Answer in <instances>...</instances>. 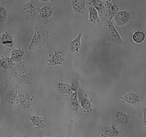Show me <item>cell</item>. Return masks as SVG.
I'll return each instance as SVG.
<instances>
[{"instance_id": "ac0fdd59", "label": "cell", "mask_w": 146, "mask_h": 137, "mask_svg": "<svg viewBox=\"0 0 146 137\" xmlns=\"http://www.w3.org/2000/svg\"><path fill=\"white\" fill-rule=\"evenodd\" d=\"M81 104L82 107L86 110L89 109L91 107L90 102L87 99H83L81 102Z\"/></svg>"}, {"instance_id": "e0dca14e", "label": "cell", "mask_w": 146, "mask_h": 137, "mask_svg": "<svg viewBox=\"0 0 146 137\" xmlns=\"http://www.w3.org/2000/svg\"><path fill=\"white\" fill-rule=\"evenodd\" d=\"M24 54V52L20 50L15 49L12 52V58L14 60H16L21 57Z\"/></svg>"}, {"instance_id": "6da1fadb", "label": "cell", "mask_w": 146, "mask_h": 137, "mask_svg": "<svg viewBox=\"0 0 146 137\" xmlns=\"http://www.w3.org/2000/svg\"><path fill=\"white\" fill-rule=\"evenodd\" d=\"M35 33L28 49L33 50L40 48L44 45L48 39L49 35L47 28L44 26L35 28Z\"/></svg>"}, {"instance_id": "d6986e66", "label": "cell", "mask_w": 146, "mask_h": 137, "mask_svg": "<svg viewBox=\"0 0 146 137\" xmlns=\"http://www.w3.org/2000/svg\"><path fill=\"white\" fill-rule=\"evenodd\" d=\"M7 17V12L2 7H0V20L1 21H3Z\"/></svg>"}, {"instance_id": "8fae6325", "label": "cell", "mask_w": 146, "mask_h": 137, "mask_svg": "<svg viewBox=\"0 0 146 137\" xmlns=\"http://www.w3.org/2000/svg\"><path fill=\"white\" fill-rule=\"evenodd\" d=\"M124 100L127 102L131 104H134L138 101L139 97L136 94L130 93L125 96Z\"/></svg>"}, {"instance_id": "5bb4252c", "label": "cell", "mask_w": 146, "mask_h": 137, "mask_svg": "<svg viewBox=\"0 0 146 137\" xmlns=\"http://www.w3.org/2000/svg\"><path fill=\"white\" fill-rule=\"evenodd\" d=\"M115 119L119 123H127V116L122 113L117 112L115 116Z\"/></svg>"}, {"instance_id": "44dd1931", "label": "cell", "mask_w": 146, "mask_h": 137, "mask_svg": "<svg viewBox=\"0 0 146 137\" xmlns=\"http://www.w3.org/2000/svg\"><path fill=\"white\" fill-rule=\"evenodd\" d=\"M72 90L73 91H75L77 90L78 87V81L77 79H75L73 80L72 82Z\"/></svg>"}, {"instance_id": "4fadbf2b", "label": "cell", "mask_w": 146, "mask_h": 137, "mask_svg": "<svg viewBox=\"0 0 146 137\" xmlns=\"http://www.w3.org/2000/svg\"><path fill=\"white\" fill-rule=\"evenodd\" d=\"M2 43L3 44L9 47H12L13 45V40L11 36L7 34H3L1 39Z\"/></svg>"}, {"instance_id": "9c48e42d", "label": "cell", "mask_w": 146, "mask_h": 137, "mask_svg": "<svg viewBox=\"0 0 146 137\" xmlns=\"http://www.w3.org/2000/svg\"><path fill=\"white\" fill-rule=\"evenodd\" d=\"M89 21L94 24H96L99 21L98 12L94 7H91L89 8Z\"/></svg>"}, {"instance_id": "ba28073f", "label": "cell", "mask_w": 146, "mask_h": 137, "mask_svg": "<svg viewBox=\"0 0 146 137\" xmlns=\"http://www.w3.org/2000/svg\"><path fill=\"white\" fill-rule=\"evenodd\" d=\"M72 6L73 9L78 13H82L86 9V4L83 1H73Z\"/></svg>"}, {"instance_id": "ffe728a7", "label": "cell", "mask_w": 146, "mask_h": 137, "mask_svg": "<svg viewBox=\"0 0 146 137\" xmlns=\"http://www.w3.org/2000/svg\"><path fill=\"white\" fill-rule=\"evenodd\" d=\"M1 65L3 67H7L9 65H11L12 64V61L10 59L7 58V59H4L1 62Z\"/></svg>"}, {"instance_id": "5b68a950", "label": "cell", "mask_w": 146, "mask_h": 137, "mask_svg": "<svg viewBox=\"0 0 146 137\" xmlns=\"http://www.w3.org/2000/svg\"><path fill=\"white\" fill-rule=\"evenodd\" d=\"M56 88L60 93L64 94H69L72 91L71 86L63 83L56 82Z\"/></svg>"}, {"instance_id": "9a60e30c", "label": "cell", "mask_w": 146, "mask_h": 137, "mask_svg": "<svg viewBox=\"0 0 146 137\" xmlns=\"http://www.w3.org/2000/svg\"><path fill=\"white\" fill-rule=\"evenodd\" d=\"M133 39L134 40L136 43H141L145 40V34L141 32H137L134 34Z\"/></svg>"}, {"instance_id": "603a6c76", "label": "cell", "mask_w": 146, "mask_h": 137, "mask_svg": "<svg viewBox=\"0 0 146 137\" xmlns=\"http://www.w3.org/2000/svg\"><path fill=\"white\" fill-rule=\"evenodd\" d=\"M144 123L146 125V110L144 111Z\"/></svg>"}, {"instance_id": "8992f818", "label": "cell", "mask_w": 146, "mask_h": 137, "mask_svg": "<svg viewBox=\"0 0 146 137\" xmlns=\"http://www.w3.org/2000/svg\"><path fill=\"white\" fill-rule=\"evenodd\" d=\"M54 9V7L49 6L42 8L39 11L40 17L43 19H47L52 15Z\"/></svg>"}, {"instance_id": "7402d4cb", "label": "cell", "mask_w": 146, "mask_h": 137, "mask_svg": "<svg viewBox=\"0 0 146 137\" xmlns=\"http://www.w3.org/2000/svg\"><path fill=\"white\" fill-rule=\"evenodd\" d=\"M72 102L73 106H74L76 107L78 106V101H77L76 93H74V94H73L72 97Z\"/></svg>"}, {"instance_id": "52a82bcc", "label": "cell", "mask_w": 146, "mask_h": 137, "mask_svg": "<svg viewBox=\"0 0 146 137\" xmlns=\"http://www.w3.org/2000/svg\"><path fill=\"white\" fill-rule=\"evenodd\" d=\"M27 6L28 12L31 14H36L39 12L40 7L42 6L37 1H31Z\"/></svg>"}, {"instance_id": "2e32d148", "label": "cell", "mask_w": 146, "mask_h": 137, "mask_svg": "<svg viewBox=\"0 0 146 137\" xmlns=\"http://www.w3.org/2000/svg\"><path fill=\"white\" fill-rule=\"evenodd\" d=\"M33 123L36 126L39 127H42L43 126V123L42 120L40 119V118L38 116H34L31 118Z\"/></svg>"}, {"instance_id": "7a4b0ae2", "label": "cell", "mask_w": 146, "mask_h": 137, "mask_svg": "<svg viewBox=\"0 0 146 137\" xmlns=\"http://www.w3.org/2000/svg\"><path fill=\"white\" fill-rule=\"evenodd\" d=\"M106 33L107 38L110 42L117 44L122 43L119 34L110 20H108L106 25Z\"/></svg>"}, {"instance_id": "7c38bea8", "label": "cell", "mask_w": 146, "mask_h": 137, "mask_svg": "<svg viewBox=\"0 0 146 137\" xmlns=\"http://www.w3.org/2000/svg\"><path fill=\"white\" fill-rule=\"evenodd\" d=\"M92 2L94 8L98 11L100 15L102 14L104 9V6L103 2L102 1L97 0V1H92Z\"/></svg>"}, {"instance_id": "277c9868", "label": "cell", "mask_w": 146, "mask_h": 137, "mask_svg": "<svg viewBox=\"0 0 146 137\" xmlns=\"http://www.w3.org/2000/svg\"><path fill=\"white\" fill-rule=\"evenodd\" d=\"M49 64L50 65H60L64 62L63 56L59 51H55L54 54H52L48 60Z\"/></svg>"}, {"instance_id": "30bf717a", "label": "cell", "mask_w": 146, "mask_h": 137, "mask_svg": "<svg viewBox=\"0 0 146 137\" xmlns=\"http://www.w3.org/2000/svg\"><path fill=\"white\" fill-rule=\"evenodd\" d=\"M82 33H80L76 38L74 39L72 43V49L73 52L78 51L80 49L81 45V38Z\"/></svg>"}, {"instance_id": "3957f363", "label": "cell", "mask_w": 146, "mask_h": 137, "mask_svg": "<svg viewBox=\"0 0 146 137\" xmlns=\"http://www.w3.org/2000/svg\"><path fill=\"white\" fill-rule=\"evenodd\" d=\"M130 18V13L126 11H122L116 15L115 20L118 25H123L129 20Z\"/></svg>"}]
</instances>
